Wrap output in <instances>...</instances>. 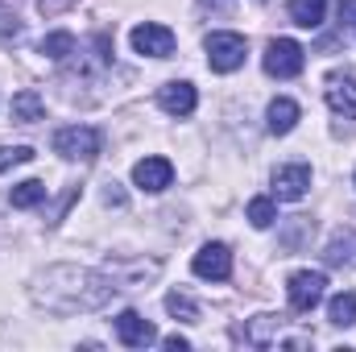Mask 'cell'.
<instances>
[{
	"label": "cell",
	"instance_id": "obj_22",
	"mask_svg": "<svg viewBox=\"0 0 356 352\" xmlns=\"http://www.w3.org/2000/svg\"><path fill=\"white\" fill-rule=\"evenodd\" d=\"M25 162H33V150L29 145H4L0 150V175L13 170V166H25Z\"/></svg>",
	"mask_w": 356,
	"mask_h": 352
},
{
	"label": "cell",
	"instance_id": "obj_11",
	"mask_svg": "<svg viewBox=\"0 0 356 352\" xmlns=\"http://www.w3.org/2000/svg\"><path fill=\"white\" fill-rule=\"evenodd\" d=\"M133 182H137V191H149V195H158V191H166L170 182H175V166L166 162V158H141L137 166H133Z\"/></svg>",
	"mask_w": 356,
	"mask_h": 352
},
{
	"label": "cell",
	"instance_id": "obj_15",
	"mask_svg": "<svg viewBox=\"0 0 356 352\" xmlns=\"http://www.w3.org/2000/svg\"><path fill=\"white\" fill-rule=\"evenodd\" d=\"M42 116H46V99L33 88H25V91L13 95V120H17V125H38Z\"/></svg>",
	"mask_w": 356,
	"mask_h": 352
},
{
	"label": "cell",
	"instance_id": "obj_6",
	"mask_svg": "<svg viewBox=\"0 0 356 352\" xmlns=\"http://www.w3.org/2000/svg\"><path fill=\"white\" fill-rule=\"evenodd\" d=\"M307 63V50L294 42V38H273L266 46V71L273 79H294Z\"/></svg>",
	"mask_w": 356,
	"mask_h": 352
},
{
	"label": "cell",
	"instance_id": "obj_5",
	"mask_svg": "<svg viewBox=\"0 0 356 352\" xmlns=\"http://www.w3.org/2000/svg\"><path fill=\"white\" fill-rule=\"evenodd\" d=\"M129 42H133V50L141 58H170L175 54V29L162 25V21H141L129 33Z\"/></svg>",
	"mask_w": 356,
	"mask_h": 352
},
{
	"label": "cell",
	"instance_id": "obj_21",
	"mask_svg": "<svg viewBox=\"0 0 356 352\" xmlns=\"http://www.w3.org/2000/svg\"><path fill=\"white\" fill-rule=\"evenodd\" d=\"M273 220H277V207H273V199H269V195L249 199V224H253V228H269Z\"/></svg>",
	"mask_w": 356,
	"mask_h": 352
},
{
	"label": "cell",
	"instance_id": "obj_1",
	"mask_svg": "<svg viewBox=\"0 0 356 352\" xmlns=\"http://www.w3.org/2000/svg\"><path fill=\"white\" fill-rule=\"evenodd\" d=\"M120 286L95 269H79V265H50L38 286H33V303L54 311V315H79V311H99Z\"/></svg>",
	"mask_w": 356,
	"mask_h": 352
},
{
	"label": "cell",
	"instance_id": "obj_7",
	"mask_svg": "<svg viewBox=\"0 0 356 352\" xmlns=\"http://www.w3.org/2000/svg\"><path fill=\"white\" fill-rule=\"evenodd\" d=\"M323 99L336 116L356 120V71H332L323 79Z\"/></svg>",
	"mask_w": 356,
	"mask_h": 352
},
{
	"label": "cell",
	"instance_id": "obj_14",
	"mask_svg": "<svg viewBox=\"0 0 356 352\" xmlns=\"http://www.w3.org/2000/svg\"><path fill=\"white\" fill-rule=\"evenodd\" d=\"M266 120H269V133H273V137H286V133H294V125H298V104H294L290 95H277V99L269 104Z\"/></svg>",
	"mask_w": 356,
	"mask_h": 352
},
{
	"label": "cell",
	"instance_id": "obj_18",
	"mask_svg": "<svg viewBox=\"0 0 356 352\" xmlns=\"http://www.w3.org/2000/svg\"><path fill=\"white\" fill-rule=\"evenodd\" d=\"M327 319H332L336 328H353L356 323V290H344V294H336V298L327 303Z\"/></svg>",
	"mask_w": 356,
	"mask_h": 352
},
{
	"label": "cell",
	"instance_id": "obj_26",
	"mask_svg": "<svg viewBox=\"0 0 356 352\" xmlns=\"http://www.w3.org/2000/svg\"><path fill=\"white\" fill-rule=\"evenodd\" d=\"M162 344H166L170 352H186V349H191V340H186V336H178V332H175V336H166Z\"/></svg>",
	"mask_w": 356,
	"mask_h": 352
},
{
	"label": "cell",
	"instance_id": "obj_20",
	"mask_svg": "<svg viewBox=\"0 0 356 352\" xmlns=\"http://www.w3.org/2000/svg\"><path fill=\"white\" fill-rule=\"evenodd\" d=\"M8 199H13V207H38V203L46 199V182H38V178L17 182V186L8 191Z\"/></svg>",
	"mask_w": 356,
	"mask_h": 352
},
{
	"label": "cell",
	"instance_id": "obj_19",
	"mask_svg": "<svg viewBox=\"0 0 356 352\" xmlns=\"http://www.w3.org/2000/svg\"><path fill=\"white\" fill-rule=\"evenodd\" d=\"M166 311H170L175 319H182V323H199V303H195L186 290H170V294H166Z\"/></svg>",
	"mask_w": 356,
	"mask_h": 352
},
{
	"label": "cell",
	"instance_id": "obj_2",
	"mask_svg": "<svg viewBox=\"0 0 356 352\" xmlns=\"http://www.w3.org/2000/svg\"><path fill=\"white\" fill-rule=\"evenodd\" d=\"M203 50H207V67H211V71H220V75H232V71H241V67H245L249 42H245L241 33L216 29V33H207Z\"/></svg>",
	"mask_w": 356,
	"mask_h": 352
},
{
	"label": "cell",
	"instance_id": "obj_23",
	"mask_svg": "<svg viewBox=\"0 0 356 352\" xmlns=\"http://www.w3.org/2000/svg\"><path fill=\"white\" fill-rule=\"evenodd\" d=\"M356 241L344 232V241H332V249H327V262L332 265H344V262H353V253H344V249H353Z\"/></svg>",
	"mask_w": 356,
	"mask_h": 352
},
{
	"label": "cell",
	"instance_id": "obj_16",
	"mask_svg": "<svg viewBox=\"0 0 356 352\" xmlns=\"http://www.w3.org/2000/svg\"><path fill=\"white\" fill-rule=\"evenodd\" d=\"M290 21L302 25V29H319L323 25V13H327V0H290Z\"/></svg>",
	"mask_w": 356,
	"mask_h": 352
},
{
	"label": "cell",
	"instance_id": "obj_25",
	"mask_svg": "<svg viewBox=\"0 0 356 352\" xmlns=\"http://www.w3.org/2000/svg\"><path fill=\"white\" fill-rule=\"evenodd\" d=\"M340 21L344 25H356V0H340Z\"/></svg>",
	"mask_w": 356,
	"mask_h": 352
},
{
	"label": "cell",
	"instance_id": "obj_13",
	"mask_svg": "<svg viewBox=\"0 0 356 352\" xmlns=\"http://www.w3.org/2000/svg\"><path fill=\"white\" fill-rule=\"evenodd\" d=\"M158 104L170 116H191L195 104H199V91H195V83H186V79H175V83H162L158 88Z\"/></svg>",
	"mask_w": 356,
	"mask_h": 352
},
{
	"label": "cell",
	"instance_id": "obj_4",
	"mask_svg": "<svg viewBox=\"0 0 356 352\" xmlns=\"http://www.w3.org/2000/svg\"><path fill=\"white\" fill-rule=\"evenodd\" d=\"M54 154H63L67 162H91L99 154V133L91 125H67L54 133Z\"/></svg>",
	"mask_w": 356,
	"mask_h": 352
},
{
	"label": "cell",
	"instance_id": "obj_24",
	"mask_svg": "<svg viewBox=\"0 0 356 352\" xmlns=\"http://www.w3.org/2000/svg\"><path fill=\"white\" fill-rule=\"evenodd\" d=\"M38 4V13H46V17H54V13H63V8H71L75 0H33Z\"/></svg>",
	"mask_w": 356,
	"mask_h": 352
},
{
	"label": "cell",
	"instance_id": "obj_9",
	"mask_svg": "<svg viewBox=\"0 0 356 352\" xmlns=\"http://www.w3.org/2000/svg\"><path fill=\"white\" fill-rule=\"evenodd\" d=\"M191 269H195L199 278H207V282H224V278H232V249H228L224 241H207V245L195 253Z\"/></svg>",
	"mask_w": 356,
	"mask_h": 352
},
{
	"label": "cell",
	"instance_id": "obj_8",
	"mask_svg": "<svg viewBox=\"0 0 356 352\" xmlns=\"http://www.w3.org/2000/svg\"><path fill=\"white\" fill-rule=\"evenodd\" d=\"M282 315H257V319H249L245 323V344H253V349H307V344H298V340H290V336H282Z\"/></svg>",
	"mask_w": 356,
	"mask_h": 352
},
{
	"label": "cell",
	"instance_id": "obj_17",
	"mask_svg": "<svg viewBox=\"0 0 356 352\" xmlns=\"http://www.w3.org/2000/svg\"><path fill=\"white\" fill-rule=\"evenodd\" d=\"M75 50H79V42H75V33H67V29H58V33H46V38H42V54H46V58H54V63H67Z\"/></svg>",
	"mask_w": 356,
	"mask_h": 352
},
{
	"label": "cell",
	"instance_id": "obj_10",
	"mask_svg": "<svg viewBox=\"0 0 356 352\" xmlns=\"http://www.w3.org/2000/svg\"><path fill=\"white\" fill-rule=\"evenodd\" d=\"M307 191H311V166H307V162H286V166L273 170V195H277V199L298 203Z\"/></svg>",
	"mask_w": 356,
	"mask_h": 352
},
{
	"label": "cell",
	"instance_id": "obj_3",
	"mask_svg": "<svg viewBox=\"0 0 356 352\" xmlns=\"http://www.w3.org/2000/svg\"><path fill=\"white\" fill-rule=\"evenodd\" d=\"M323 294H327V273H319V269H298V273H290V282H286V298H290V307H294L298 315L315 311V307L323 303Z\"/></svg>",
	"mask_w": 356,
	"mask_h": 352
},
{
	"label": "cell",
	"instance_id": "obj_12",
	"mask_svg": "<svg viewBox=\"0 0 356 352\" xmlns=\"http://www.w3.org/2000/svg\"><path fill=\"white\" fill-rule=\"evenodd\" d=\"M116 336H120V344H129V349H149V344L158 340L154 323H149L141 311H120V315H116Z\"/></svg>",
	"mask_w": 356,
	"mask_h": 352
}]
</instances>
